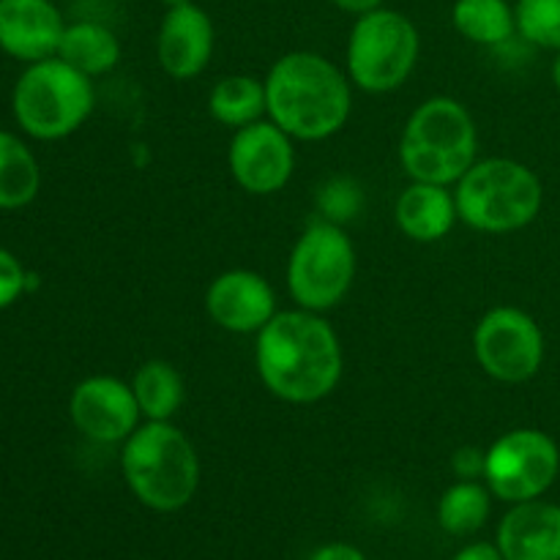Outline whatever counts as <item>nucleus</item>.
<instances>
[{"mask_svg":"<svg viewBox=\"0 0 560 560\" xmlns=\"http://www.w3.org/2000/svg\"><path fill=\"white\" fill-rule=\"evenodd\" d=\"M257 375L277 399L312 405L326 399L342 377V345L320 312H277L257 334Z\"/></svg>","mask_w":560,"mask_h":560,"instance_id":"1","label":"nucleus"},{"mask_svg":"<svg viewBox=\"0 0 560 560\" xmlns=\"http://www.w3.org/2000/svg\"><path fill=\"white\" fill-rule=\"evenodd\" d=\"M268 115L293 140L317 142L345 129L353 107L348 77L317 52H288L266 80Z\"/></svg>","mask_w":560,"mask_h":560,"instance_id":"2","label":"nucleus"},{"mask_svg":"<svg viewBox=\"0 0 560 560\" xmlns=\"http://www.w3.org/2000/svg\"><path fill=\"white\" fill-rule=\"evenodd\" d=\"M120 468L137 501L153 512H178L200 487V457L170 421H148L124 441Z\"/></svg>","mask_w":560,"mask_h":560,"instance_id":"3","label":"nucleus"},{"mask_svg":"<svg viewBox=\"0 0 560 560\" xmlns=\"http://www.w3.org/2000/svg\"><path fill=\"white\" fill-rule=\"evenodd\" d=\"M479 131L474 115L452 96L421 102L399 140V162L413 180L452 186L476 164Z\"/></svg>","mask_w":560,"mask_h":560,"instance_id":"4","label":"nucleus"},{"mask_svg":"<svg viewBox=\"0 0 560 560\" xmlns=\"http://www.w3.org/2000/svg\"><path fill=\"white\" fill-rule=\"evenodd\" d=\"M457 213L479 233L503 235L528 228L545 206V186L528 164L517 159H476L457 180Z\"/></svg>","mask_w":560,"mask_h":560,"instance_id":"5","label":"nucleus"},{"mask_svg":"<svg viewBox=\"0 0 560 560\" xmlns=\"http://www.w3.org/2000/svg\"><path fill=\"white\" fill-rule=\"evenodd\" d=\"M96 93L91 77L58 55L27 63L11 91V113L27 137L42 142L74 135L93 113Z\"/></svg>","mask_w":560,"mask_h":560,"instance_id":"6","label":"nucleus"},{"mask_svg":"<svg viewBox=\"0 0 560 560\" xmlns=\"http://www.w3.org/2000/svg\"><path fill=\"white\" fill-rule=\"evenodd\" d=\"M419 31L394 9H375L355 20L348 38V77L366 93L405 85L419 60Z\"/></svg>","mask_w":560,"mask_h":560,"instance_id":"7","label":"nucleus"},{"mask_svg":"<svg viewBox=\"0 0 560 560\" xmlns=\"http://www.w3.org/2000/svg\"><path fill=\"white\" fill-rule=\"evenodd\" d=\"M355 277V249L334 222H315L295 241L288 260V290L301 310H334Z\"/></svg>","mask_w":560,"mask_h":560,"instance_id":"8","label":"nucleus"},{"mask_svg":"<svg viewBox=\"0 0 560 560\" xmlns=\"http://www.w3.org/2000/svg\"><path fill=\"white\" fill-rule=\"evenodd\" d=\"M558 474L560 448L541 430H512L487 448V487L506 503L536 501L556 485Z\"/></svg>","mask_w":560,"mask_h":560,"instance_id":"9","label":"nucleus"},{"mask_svg":"<svg viewBox=\"0 0 560 560\" xmlns=\"http://www.w3.org/2000/svg\"><path fill=\"white\" fill-rule=\"evenodd\" d=\"M474 353L481 370L498 383H525L545 364V334L528 312L495 306L474 331Z\"/></svg>","mask_w":560,"mask_h":560,"instance_id":"10","label":"nucleus"},{"mask_svg":"<svg viewBox=\"0 0 560 560\" xmlns=\"http://www.w3.org/2000/svg\"><path fill=\"white\" fill-rule=\"evenodd\" d=\"M230 173L235 184L249 195H273L288 186L295 170L293 137L273 120L235 129L228 151Z\"/></svg>","mask_w":560,"mask_h":560,"instance_id":"11","label":"nucleus"},{"mask_svg":"<svg viewBox=\"0 0 560 560\" xmlns=\"http://www.w3.org/2000/svg\"><path fill=\"white\" fill-rule=\"evenodd\" d=\"M69 416L88 441L124 443L140 427L142 413L129 383L113 375H93L71 392Z\"/></svg>","mask_w":560,"mask_h":560,"instance_id":"12","label":"nucleus"},{"mask_svg":"<svg viewBox=\"0 0 560 560\" xmlns=\"http://www.w3.org/2000/svg\"><path fill=\"white\" fill-rule=\"evenodd\" d=\"M208 317L230 334H260L277 315V293L257 271L233 268L208 284Z\"/></svg>","mask_w":560,"mask_h":560,"instance_id":"13","label":"nucleus"},{"mask_svg":"<svg viewBox=\"0 0 560 560\" xmlns=\"http://www.w3.org/2000/svg\"><path fill=\"white\" fill-rule=\"evenodd\" d=\"M66 22L52 0H0V49L22 63L58 55Z\"/></svg>","mask_w":560,"mask_h":560,"instance_id":"14","label":"nucleus"},{"mask_svg":"<svg viewBox=\"0 0 560 560\" xmlns=\"http://www.w3.org/2000/svg\"><path fill=\"white\" fill-rule=\"evenodd\" d=\"M217 31L206 9L191 3L175 5L164 14L156 38V55L162 69L175 80H191L211 63Z\"/></svg>","mask_w":560,"mask_h":560,"instance_id":"15","label":"nucleus"},{"mask_svg":"<svg viewBox=\"0 0 560 560\" xmlns=\"http://www.w3.org/2000/svg\"><path fill=\"white\" fill-rule=\"evenodd\" d=\"M503 560H560V506L545 501L514 503L498 528Z\"/></svg>","mask_w":560,"mask_h":560,"instance_id":"16","label":"nucleus"},{"mask_svg":"<svg viewBox=\"0 0 560 560\" xmlns=\"http://www.w3.org/2000/svg\"><path fill=\"white\" fill-rule=\"evenodd\" d=\"M394 217L408 238L419 241V244H432V241L446 238L459 219L457 197L454 191H448V186L413 180L397 197Z\"/></svg>","mask_w":560,"mask_h":560,"instance_id":"17","label":"nucleus"},{"mask_svg":"<svg viewBox=\"0 0 560 560\" xmlns=\"http://www.w3.org/2000/svg\"><path fill=\"white\" fill-rule=\"evenodd\" d=\"M58 58L88 77L107 74L120 60V42L107 25L93 20L71 22L60 38Z\"/></svg>","mask_w":560,"mask_h":560,"instance_id":"18","label":"nucleus"},{"mask_svg":"<svg viewBox=\"0 0 560 560\" xmlns=\"http://www.w3.org/2000/svg\"><path fill=\"white\" fill-rule=\"evenodd\" d=\"M42 167L31 148L11 131L0 129V211H16L36 200Z\"/></svg>","mask_w":560,"mask_h":560,"instance_id":"19","label":"nucleus"},{"mask_svg":"<svg viewBox=\"0 0 560 560\" xmlns=\"http://www.w3.org/2000/svg\"><path fill=\"white\" fill-rule=\"evenodd\" d=\"M208 109L219 124L230 126V129L257 124L268 113L266 82L249 74L222 77L208 96Z\"/></svg>","mask_w":560,"mask_h":560,"instance_id":"20","label":"nucleus"},{"mask_svg":"<svg viewBox=\"0 0 560 560\" xmlns=\"http://www.w3.org/2000/svg\"><path fill=\"white\" fill-rule=\"evenodd\" d=\"M452 22L459 36L479 47H501L517 33V16L509 0H457Z\"/></svg>","mask_w":560,"mask_h":560,"instance_id":"21","label":"nucleus"},{"mask_svg":"<svg viewBox=\"0 0 560 560\" xmlns=\"http://www.w3.org/2000/svg\"><path fill=\"white\" fill-rule=\"evenodd\" d=\"M131 392L148 421H170L184 405V377L170 361H145L131 381Z\"/></svg>","mask_w":560,"mask_h":560,"instance_id":"22","label":"nucleus"},{"mask_svg":"<svg viewBox=\"0 0 560 560\" xmlns=\"http://www.w3.org/2000/svg\"><path fill=\"white\" fill-rule=\"evenodd\" d=\"M490 487L476 479H463L443 492L438 503V523L446 534L468 536L476 534L490 517Z\"/></svg>","mask_w":560,"mask_h":560,"instance_id":"23","label":"nucleus"},{"mask_svg":"<svg viewBox=\"0 0 560 560\" xmlns=\"http://www.w3.org/2000/svg\"><path fill=\"white\" fill-rule=\"evenodd\" d=\"M514 16L525 42L560 52V0H517Z\"/></svg>","mask_w":560,"mask_h":560,"instance_id":"24","label":"nucleus"},{"mask_svg":"<svg viewBox=\"0 0 560 560\" xmlns=\"http://www.w3.org/2000/svg\"><path fill=\"white\" fill-rule=\"evenodd\" d=\"M25 288L27 273L22 262L9 249L0 246V310H9L11 304H16Z\"/></svg>","mask_w":560,"mask_h":560,"instance_id":"25","label":"nucleus"},{"mask_svg":"<svg viewBox=\"0 0 560 560\" xmlns=\"http://www.w3.org/2000/svg\"><path fill=\"white\" fill-rule=\"evenodd\" d=\"M359 189H355L350 180H331V184L323 189L320 195V208L328 213V217L337 219H350L355 211H359Z\"/></svg>","mask_w":560,"mask_h":560,"instance_id":"26","label":"nucleus"},{"mask_svg":"<svg viewBox=\"0 0 560 560\" xmlns=\"http://www.w3.org/2000/svg\"><path fill=\"white\" fill-rule=\"evenodd\" d=\"M485 457L487 452H479L474 446H465L454 454L452 465L457 470L459 479H476V476H485Z\"/></svg>","mask_w":560,"mask_h":560,"instance_id":"27","label":"nucleus"},{"mask_svg":"<svg viewBox=\"0 0 560 560\" xmlns=\"http://www.w3.org/2000/svg\"><path fill=\"white\" fill-rule=\"evenodd\" d=\"M310 560H366L364 552L355 550L353 545H342V541H337V545H326L320 547V550H315V556Z\"/></svg>","mask_w":560,"mask_h":560,"instance_id":"28","label":"nucleus"},{"mask_svg":"<svg viewBox=\"0 0 560 560\" xmlns=\"http://www.w3.org/2000/svg\"><path fill=\"white\" fill-rule=\"evenodd\" d=\"M454 560H503L498 545H487V541H479V545L465 547L463 552H457Z\"/></svg>","mask_w":560,"mask_h":560,"instance_id":"29","label":"nucleus"},{"mask_svg":"<svg viewBox=\"0 0 560 560\" xmlns=\"http://www.w3.org/2000/svg\"><path fill=\"white\" fill-rule=\"evenodd\" d=\"M331 3L337 5V9L348 11V14L361 16V14H370V11L381 9L383 0H331Z\"/></svg>","mask_w":560,"mask_h":560,"instance_id":"30","label":"nucleus"},{"mask_svg":"<svg viewBox=\"0 0 560 560\" xmlns=\"http://www.w3.org/2000/svg\"><path fill=\"white\" fill-rule=\"evenodd\" d=\"M552 82H556V88H558V93H560V52H558L556 63H552Z\"/></svg>","mask_w":560,"mask_h":560,"instance_id":"31","label":"nucleus"},{"mask_svg":"<svg viewBox=\"0 0 560 560\" xmlns=\"http://www.w3.org/2000/svg\"><path fill=\"white\" fill-rule=\"evenodd\" d=\"M162 5H167V9H175V5H184V3H191V0H159Z\"/></svg>","mask_w":560,"mask_h":560,"instance_id":"32","label":"nucleus"}]
</instances>
